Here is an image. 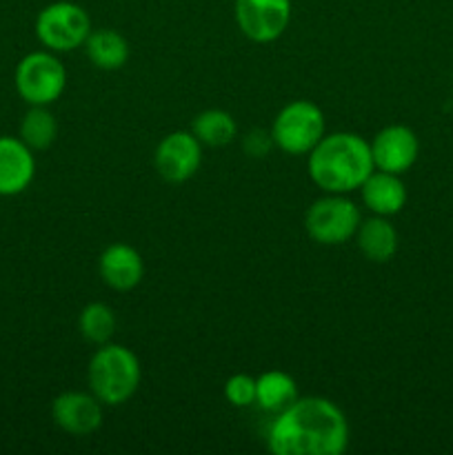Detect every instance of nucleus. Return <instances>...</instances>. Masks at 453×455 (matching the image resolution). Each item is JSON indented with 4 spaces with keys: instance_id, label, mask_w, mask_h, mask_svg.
Returning a JSON list of instances; mask_svg holds the SVG:
<instances>
[{
    "instance_id": "obj_13",
    "label": "nucleus",
    "mask_w": 453,
    "mask_h": 455,
    "mask_svg": "<svg viewBox=\"0 0 453 455\" xmlns=\"http://www.w3.org/2000/svg\"><path fill=\"white\" fill-rule=\"evenodd\" d=\"M98 271H100L102 283L114 291H131L140 284L145 265L138 249L127 243H114L100 253Z\"/></svg>"
},
{
    "instance_id": "obj_9",
    "label": "nucleus",
    "mask_w": 453,
    "mask_h": 455,
    "mask_svg": "<svg viewBox=\"0 0 453 455\" xmlns=\"http://www.w3.org/2000/svg\"><path fill=\"white\" fill-rule=\"evenodd\" d=\"M200 163H203V145L191 132L169 133L155 147V172L171 185H180L194 178Z\"/></svg>"
},
{
    "instance_id": "obj_1",
    "label": "nucleus",
    "mask_w": 453,
    "mask_h": 455,
    "mask_svg": "<svg viewBox=\"0 0 453 455\" xmlns=\"http://www.w3.org/2000/svg\"><path fill=\"white\" fill-rule=\"evenodd\" d=\"M275 455H340L349 447V422L327 398H298L275 413L266 434Z\"/></svg>"
},
{
    "instance_id": "obj_6",
    "label": "nucleus",
    "mask_w": 453,
    "mask_h": 455,
    "mask_svg": "<svg viewBox=\"0 0 453 455\" xmlns=\"http://www.w3.org/2000/svg\"><path fill=\"white\" fill-rule=\"evenodd\" d=\"M89 34H91V18L80 4L69 0L47 4L36 18V36L53 53L83 47Z\"/></svg>"
},
{
    "instance_id": "obj_5",
    "label": "nucleus",
    "mask_w": 453,
    "mask_h": 455,
    "mask_svg": "<svg viewBox=\"0 0 453 455\" xmlns=\"http://www.w3.org/2000/svg\"><path fill=\"white\" fill-rule=\"evenodd\" d=\"M324 138V114L315 102L284 105L271 124V140L289 156H306Z\"/></svg>"
},
{
    "instance_id": "obj_4",
    "label": "nucleus",
    "mask_w": 453,
    "mask_h": 455,
    "mask_svg": "<svg viewBox=\"0 0 453 455\" xmlns=\"http://www.w3.org/2000/svg\"><path fill=\"white\" fill-rule=\"evenodd\" d=\"M13 84L29 107H49L67 87V69L53 52H31L13 71Z\"/></svg>"
},
{
    "instance_id": "obj_7",
    "label": "nucleus",
    "mask_w": 453,
    "mask_h": 455,
    "mask_svg": "<svg viewBox=\"0 0 453 455\" xmlns=\"http://www.w3.org/2000/svg\"><path fill=\"white\" fill-rule=\"evenodd\" d=\"M360 218L358 207L345 198V194H327L318 198L305 213V229L311 240L318 244H345L358 231Z\"/></svg>"
},
{
    "instance_id": "obj_21",
    "label": "nucleus",
    "mask_w": 453,
    "mask_h": 455,
    "mask_svg": "<svg viewBox=\"0 0 453 455\" xmlns=\"http://www.w3.org/2000/svg\"><path fill=\"white\" fill-rule=\"evenodd\" d=\"M225 395L234 407H251L256 404V378L247 376V373H235L225 382Z\"/></svg>"
},
{
    "instance_id": "obj_10",
    "label": "nucleus",
    "mask_w": 453,
    "mask_h": 455,
    "mask_svg": "<svg viewBox=\"0 0 453 455\" xmlns=\"http://www.w3.org/2000/svg\"><path fill=\"white\" fill-rule=\"evenodd\" d=\"M369 145H371L376 169L398 173V176L409 172L417 160V154H420V142H417L416 132L404 127V124H389V127L380 129Z\"/></svg>"
},
{
    "instance_id": "obj_19",
    "label": "nucleus",
    "mask_w": 453,
    "mask_h": 455,
    "mask_svg": "<svg viewBox=\"0 0 453 455\" xmlns=\"http://www.w3.org/2000/svg\"><path fill=\"white\" fill-rule=\"evenodd\" d=\"M118 320H115L114 309L105 302H89L78 315V331L84 340L91 345H107L114 338Z\"/></svg>"
},
{
    "instance_id": "obj_20",
    "label": "nucleus",
    "mask_w": 453,
    "mask_h": 455,
    "mask_svg": "<svg viewBox=\"0 0 453 455\" xmlns=\"http://www.w3.org/2000/svg\"><path fill=\"white\" fill-rule=\"evenodd\" d=\"M58 123L47 107H31L20 123V140L31 151H43L56 142Z\"/></svg>"
},
{
    "instance_id": "obj_15",
    "label": "nucleus",
    "mask_w": 453,
    "mask_h": 455,
    "mask_svg": "<svg viewBox=\"0 0 453 455\" xmlns=\"http://www.w3.org/2000/svg\"><path fill=\"white\" fill-rule=\"evenodd\" d=\"M355 240L362 256L378 265L389 262L398 251V231L385 216H373L360 222Z\"/></svg>"
},
{
    "instance_id": "obj_8",
    "label": "nucleus",
    "mask_w": 453,
    "mask_h": 455,
    "mask_svg": "<svg viewBox=\"0 0 453 455\" xmlns=\"http://www.w3.org/2000/svg\"><path fill=\"white\" fill-rule=\"evenodd\" d=\"M234 13L251 43H274L291 22V0H234Z\"/></svg>"
},
{
    "instance_id": "obj_11",
    "label": "nucleus",
    "mask_w": 453,
    "mask_h": 455,
    "mask_svg": "<svg viewBox=\"0 0 453 455\" xmlns=\"http://www.w3.org/2000/svg\"><path fill=\"white\" fill-rule=\"evenodd\" d=\"M52 418L71 435H89L102 425V403L93 394L65 391L52 403Z\"/></svg>"
},
{
    "instance_id": "obj_17",
    "label": "nucleus",
    "mask_w": 453,
    "mask_h": 455,
    "mask_svg": "<svg viewBox=\"0 0 453 455\" xmlns=\"http://www.w3.org/2000/svg\"><path fill=\"white\" fill-rule=\"evenodd\" d=\"M298 400V385L289 373L265 371L256 378V404L265 413H280Z\"/></svg>"
},
{
    "instance_id": "obj_22",
    "label": "nucleus",
    "mask_w": 453,
    "mask_h": 455,
    "mask_svg": "<svg viewBox=\"0 0 453 455\" xmlns=\"http://www.w3.org/2000/svg\"><path fill=\"white\" fill-rule=\"evenodd\" d=\"M271 145H274V140H271V132L265 133L260 132V129L249 133L247 140H244V149H247L251 156H265Z\"/></svg>"
},
{
    "instance_id": "obj_18",
    "label": "nucleus",
    "mask_w": 453,
    "mask_h": 455,
    "mask_svg": "<svg viewBox=\"0 0 453 455\" xmlns=\"http://www.w3.org/2000/svg\"><path fill=\"white\" fill-rule=\"evenodd\" d=\"M191 133L204 147H225L238 136V124H235L234 116L229 111L204 109L194 118Z\"/></svg>"
},
{
    "instance_id": "obj_14",
    "label": "nucleus",
    "mask_w": 453,
    "mask_h": 455,
    "mask_svg": "<svg viewBox=\"0 0 453 455\" xmlns=\"http://www.w3.org/2000/svg\"><path fill=\"white\" fill-rule=\"evenodd\" d=\"M362 203L373 216H395L407 204V187L400 180L398 173L373 169L371 176L360 187Z\"/></svg>"
},
{
    "instance_id": "obj_12",
    "label": "nucleus",
    "mask_w": 453,
    "mask_h": 455,
    "mask_svg": "<svg viewBox=\"0 0 453 455\" xmlns=\"http://www.w3.org/2000/svg\"><path fill=\"white\" fill-rule=\"evenodd\" d=\"M36 176L34 151L13 136H0V196H18Z\"/></svg>"
},
{
    "instance_id": "obj_2",
    "label": "nucleus",
    "mask_w": 453,
    "mask_h": 455,
    "mask_svg": "<svg viewBox=\"0 0 453 455\" xmlns=\"http://www.w3.org/2000/svg\"><path fill=\"white\" fill-rule=\"evenodd\" d=\"M306 169L309 178L327 194H349L376 169L371 145L358 133H324L322 140L309 151Z\"/></svg>"
},
{
    "instance_id": "obj_16",
    "label": "nucleus",
    "mask_w": 453,
    "mask_h": 455,
    "mask_svg": "<svg viewBox=\"0 0 453 455\" xmlns=\"http://www.w3.org/2000/svg\"><path fill=\"white\" fill-rule=\"evenodd\" d=\"M84 52L93 67L102 71L123 69L129 60V43L114 29H98L84 40Z\"/></svg>"
},
{
    "instance_id": "obj_3",
    "label": "nucleus",
    "mask_w": 453,
    "mask_h": 455,
    "mask_svg": "<svg viewBox=\"0 0 453 455\" xmlns=\"http://www.w3.org/2000/svg\"><path fill=\"white\" fill-rule=\"evenodd\" d=\"M140 360L123 345H100L87 367L91 394L107 407L124 404L140 387Z\"/></svg>"
}]
</instances>
